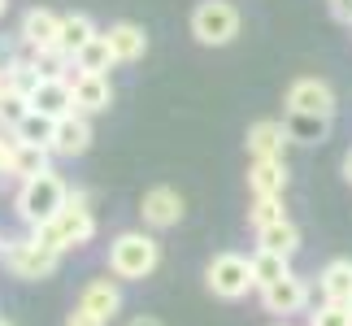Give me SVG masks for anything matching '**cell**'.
Masks as SVG:
<instances>
[{
	"instance_id": "cell-1",
	"label": "cell",
	"mask_w": 352,
	"mask_h": 326,
	"mask_svg": "<svg viewBox=\"0 0 352 326\" xmlns=\"http://www.w3.org/2000/svg\"><path fill=\"white\" fill-rule=\"evenodd\" d=\"M35 235L44 239V243H52L61 257L74 252V248H87L91 235H96V213H91V205H87V192H70V196H65V205L57 209V217L44 222Z\"/></svg>"
},
{
	"instance_id": "cell-2",
	"label": "cell",
	"mask_w": 352,
	"mask_h": 326,
	"mask_svg": "<svg viewBox=\"0 0 352 326\" xmlns=\"http://www.w3.org/2000/svg\"><path fill=\"white\" fill-rule=\"evenodd\" d=\"M65 196H70V187H65L61 174H35V179L18 183V196H13V213H18V222L26 230H39L44 222H52L57 217V209L65 205Z\"/></svg>"
},
{
	"instance_id": "cell-3",
	"label": "cell",
	"mask_w": 352,
	"mask_h": 326,
	"mask_svg": "<svg viewBox=\"0 0 352 326\" xmlns=\"http://www.w3.org/2000/svg\"><path fill=\"white\" fill-rule=\"evenodd\" d=\"M161 265V243L153 230H122L109 243V274L118 283H144Z\"/></svg>"
},
{
	"instance_id": "cell-4",
	"label": "cell",
	"mask_w": 352,
	"mask_h": 326,
	"mask_svg": "<svg viewBox=\"0 0 352 326\" xmlns=\"http://www.w3.org/2000/svg\"><path fill=\"white\" fill-rule=\"evenodd\" d=\"M0 261H5V270L13 279L22 283H39V279H52L61 265V252L52 248V243H44L31 230V235H5V248H0Z\"/></svg>"
},
{
	"instance_id": "cell-5",
	"label": "cell",
	"mask_w": 352,
	"mask_h": 326,
	"mask_svg": "<svg viewBox=\"0 0 352 326\" xmlns=\"http://www.w3.org/2000/svg\"><path fill=\"white\" fill-rule=\"evenodd\" d=\"M205 287L218 296V301H243L248 292H256L252 279V257L243 252H218L205 270Z\"/></svg>"
},
{
	"instance_id": "cell-6",
	"label": "cell",
	"mask_w": 352,
	"mask_h": 326,
	"mask_svg": "<svg viewBox=\"0 0 352 326\" xmlns=\"http://www.w3.org/2000/svg\"><path fill=\"white\" fill-rule=\"evenodd\" d=\"M192 35L205 48H226L239 35V9L231 0H200L192 9Z\"/></svg>"
},
{
	"instance_id": "cell-7",
	"label": "cell",
	"mask_w": 352,
	"mask_h": 326,
	"mask_svg": "<svg viewBox=\"0 0 352 326\" xmlns=\"http://www.w3.org/2000/svg\"><path fill=\"white\" fill-rule=\"evenodd\" d=\"M287 109H296V113H314V118H331L340 113V100H335V87L327 83V78H296V83L287 87Z\"/></svg>"
},
{
	"instance_id": "cell-8",
	"label": "cell",
	"mask_w": 352,
	"mask_h": 326,
	"mask_svg": "<svg viewBox=\"0 0 352 326\" xmlns=\"http://www.w3.org/2000/svg\"><path fill=\"white\" fill-rule=\"evenodd\" d=\"M183 196L174 192V187H148L144 200H140V217H144V226L148 230H170V226H179L183 222Z\"/></svg>"
},
{
	"instance_id": "cell-9",
	"label": "cell",
	"mask_w": 352,
	"mask_h": 326,
	"mask_svg": "<svg viewBox=\"0 0 352 326\" xmlns=\"http://www.w3.org/2000/svg\"><path fill=\"white\" fill-rule=\"evenodd\" d=\"M309 279L300 274H287V279H278L274 287H261V309L265 314H274V318H292V314H300V309H309Z\"/></svg>"
},
{
	"instance_id": "cell-10",
	"label": "cell",
	"mask_w": 352,
	"mask_h": 326,
	"mask_svg": "<svg viewBox=\"0 0 352 326\" xmlns=\"http://www.w3.org/2000/svg\"><path fill=\"white\" fill-rule=\"evenodd\" d=\"M57 31H61V13H52V9H44V5L26 9L22 22H18V39H22L26 52H48V48H57Z\"/></svg>"
},
{
	"instance_id": "cell-11",
	"label": "cell",
	"mask_w": 352,
	"mask_h": 326,
	"mask_svg": "<svg viewBox=\"0 0 352 326\" xmlns=\"http://www.w3.org/2000/svg\"><path fill=\"white\" fill-rule=\"evenodd\" d=\"M91 140H96V131H91V118L87 113H65L57 118V131H52V157H65V161H74V157H83Z\"/></svg>"
},
{
	"instance_id": "cell-12",
	"label": "cell",
	"mask_w": 352,
	"mask_h": 326,
	"mask_svg": "<svg viewBox=\"0 0 352 326\" xmlns=\"http://www.w3.org/2000/svg\"><path fill=\"white\" fill-rule=\"evenodd\" d=\"M287 131H283V118H261L248 127V157L252 161H283V153H287Z\"/></svg>"
},
{
	"instance_id": "cell-13",
	"label": "cell",
	"mask_w": 352,
	"mask_h": 326,
	"mask_svg": "<svg viewBox=\"0 0 352 326\" xmlns=\"http://www.w3.org/2000/svg\"><path fill=\"white\" fill-rule=\"evenodd\" d=\"M70 87H74V109L78 113H104V109L113 105V83H109V74H74L70 78Z\"/></svg>"
},
{
	"instance_id": "cell-14",
	"label": "cell",
	"mask_w": 352,
	"mask_h": 326,
	"mask_svg": "<svg viewBox=\"0 0 352 326\" xmlns=\"http://www.w3.org/2000/svg\"><path fill=\"white\" fill-rule=\"evenodd\" d=\"M78 309H87V314H96L100 322H113L122 314V287L118 279H91L83 296H78Z\"/></svg>"
},
{
	"instance_id": "cell-15",
	"label": "cell",
	"mask_w": 352,
	"mask_h": 326,
	"mask_svg": "<svg viewBox=\"0 0 352 326\" xmlns=\"http://www.w3.org/2000/svg\"><path fill=\"white\" fill-rule=\"evenodd\" d=\"M31 109L48 118H65L74 113V87L70 78H39V87L31 91Z\"/></svg>"
},
{
	"instance_id": "cell-16",
	"label": "cell",
	"mask_w": 352,
	"mask_h": 326,
	"mask_svg": "<svg viewBox=\"0 0 352 326\" xmlns=\"http://www.w3.org/2000/svg\"><path fill=\"white\" fill-rule=\"evenodd\" d=\"M100 35L109 39V52H113V61H118V65L144 61V52H148V35H144V26H135V22H113L109 31H100Z\"/></svg>"
},
{
	"instance_id": "cell-17",
	"label": "cell",
	"mask_w": 352,
	"mask_h": 326,
	"mask_svg": "<svg viewBox=\"0 0 352 326\" xmlns=\"http://www.w3.org/2000/svg\"><path fill=\"white\" fill-rule=\"evenodd\" d=\"M318 292H322V301H331V305H352V261L348 257H335V261L322 265Z\"/></svg>"
},
{
	"instance_id": "cell-18",
	"label": "cell",
	"mask_w": 352,
	"mask_h": 326,
	"mask_svg": "<svg viewBox=\"0 0 352 326\" xmlns=\"http://www.w3.org/2000/svg\"><path fill=\"white\" fill-rule=\"evenodd\" d=\"M44 170H52V148L13 140V148H9V179L26 183V179H35V174H44Z\"/></svg>"
},
{
	"instance_id": "cell-19",
	"label": "cell",
	"mask_w": 352,
	"mask_h": 326,
	"mask_svg": "<svg viewBox=\"0 0 352 326\" xmlns=\"http://www.w3.org/2000/svg\"><path fill=\"white\" fill-rule=\"evenodd\" d=\"M248 192H252V200L283 196L287 192V161H252L248 166Z\"/></svg>"
},
{
	"instance_id": "cell-20",
	"label": "cell",
	"mask_w": 352,
	"mask_h": 326,
	"mask_svg": "<svg viewBox=\"0 0 352 326\" xmlns=\"http://www.w3.org/2000/svg\"><path fill=\"white\" fill-rule=\"evenodd\" d=\"M100 31H96V22L87 18V13H61V31H57V48L65 52V57H78V48L91 44Z\"/></svg>"
},
{
	"instance_id": "cell-21",
	"label": "cell",
	"mask_w": 352,
	"mask_h": 326,
	"mask_svg": "<svg viewBox=\"0 0 352 326\" xmlns=\"http://www.w3.org/2000/svg\"><path fill=\"white\" fill-rule=\"evenodd\" d=\"M283 131H287L292 144H322L331 135V118H314V113L287 109V113H283Z\"/></svg>"
},
{
	"instance_id": "cell-22",
	"label": "cell",
	"mask_w": 352,
	"mask_h": 326,
	"mask_svg": "<svg viewBox=\"0 0 352 326\" xmlns=\"http://www.w3.org/2000/svg\"><path fill=\"white\" fill-rule=\"evenodd\" d=\"M256 248H270V252L296 257V252H300V226H296L292 217H283V222H270V226L256 230Z\"/></svg>"
},
{
	"instance_id": "cell-23",
	"label": "cell",
	"mask_w": 352,
	"mask_h": 326,
	"mask_svg": "<svg viewBox=\"0 0 352 326\" xmlns=\"http://www.w3.org/2000/svg\"><path fill=\"white\" fill-rule=\"evenodd\" d=\"M292 274V257H283V252H270V248H256L252 252V279H256V292L261 287H274L278 279H287Z\"/></svg>"
},
{
	"instance_id": "cell-24",
	"label": "cell",
	"mask_w": 352,
	"mask_h": 326,
	"mask_svg": "<svg viewBox=\"0 0 352 326\" xmlns=\"http://www.w3.org/2000/svg\"><path fill=\"white\" fill-rule=\"evenodd\" d=\"M113 65H118V61H113V52H109V39L96 35L91 44L78 48V57H74V74H109Z\"/></svg>"
},
{
	"instance_id": "cell-25",
	"label": "cell",
	"mask_w": 352,
	"mask_h": 326,
	"mask_svg": "<svg viewBox=\"0 0 352 326\" xmlns=\"http://www.w3.org/2000/svg\"><path fill=\"white\" fill-rule=\"evenodd\" d=\"M52 131H57V118H48V113H26L18 122V131H13V140L18 144H39V148H52Z\"/></svg>"
},
{
	"instance_id": "cell-26",
	"label": "cell",
	"mask_w": 352,
	"mask_h": 326,
	"mask_svg": "<svg viewBox=\"0 0 352 326\" xmlns=\"http://www.w3.org/2000/svg\"><path fill=\"white\" fill-rule=\"evenodd\" d=\"M5 78H9V91H18V96L31 100V91L39 87V78H44V74L35 70V61H31V57H22L18 65H9V70H5Z\"/></svg>"
},
{
	"instance_id": "cell-27",
	"label": "cell",
	"mask_w": 352,
	"mask_h": 326,
	"mask_svg": "<svg viewBox=\"0 0 352 326\" xmlns=\"http://www.w3.org/2000/svg\"><path fill=\"white\" fill-rule=\"evenodd\" d=\"M26 113H31V100H26V96H18V91H5V96H0V131H5V135L18 131V122Z\"/></svg>"
},
{
	"instance_id": "cell-28",
	"label": "cell",
	"mask_w": 352,
	"mask_h": 326,
	"mask_svg": "<svg viewBox=\"0 0 352 326\" xmlns=\"http://www.w3.org/2000/svg\"><path fill=\"white\" fill-rule=\"evenodd\" d=\"M283 196H261V200H252V209H248V222H252V230H261V226H270V222H283Z\"/></svg>"
},
{
	"instance_id": "cell-29",
	"label": "cell",
	"mask_w": 352,
	"mask_h": 326,
	"mask_svg": "<svg viewBox=\"0 0 352 326\" xmlns=\"http://www.w3.org/2000/svg\"><path fill=\"white\" fill-rule=\"evenodd\" d=\"M309 326H352V314H348V305H331V301H322L314 314H309Z\"/></svg>"
},
{
	"instance_id": "cell-30",
	"label": "cell",
	"mask_w": 352,
	"mask_h": 326,
	"mask_svg": "<svg viewBox=\"0 0 352 326\" xmlns=\"http://www.w3.org/2000/svg\"><path fill=\"white\" fill-rule=\"evenodd\" d=\"M22 57H31V52L22 48L18 35H0V70H9V65H18Z\"/></svg>"
},
{
	"instance_id": "cell-31",
	"label": "cell",
	"mask_w": 352,
	"mask_h": 326,
	"mask_svg": "<svg viewBox=\"0 0 352 326\" xmlns=\"http://www.w3.org/2000/svg\"><path fill=\"white\" fill-rule=\"evenodd\" d=\"M65 326H109V322H100L96 314H87V309H70V314H65Z\"/></svg>"
},
{
	"instance_id": "cell-32",
	"label": "cell",
	"mask_w": 352,
	"mask_h": 326,
	"mask_svg": "<svg viewBox=\"0 0 352 326\" xmlns=\"http://www.w3.org/2000/svg\"><path fill=\"white\" fill-rule=\"evenodd\" d=\"M327 5H331V13H335L340 22H348V26H352V0H327Z\"/></svg>"
},
{
	"instance_id": "cell-33",
	"label": "cell",
	"mask_w": 352,
	"mask_h": 326,
	"mask_svg": "<svg viewBox=\"0 0 352 326\" xmlns=\"http://www.w3.org/2000/svg\"><path fill=\"white\" fill-rule=\"evenodd\" d=\"M9 148H13V135H5V131H0V179L9 174Z\"/></svg>"
},
{
	"instance_id": "cell-34",
	"label": "cell",
	"mask_w": 352,
	"mask_h": 326,
	"mask_svg": "<svg viewBox=\"0 0 352 326\" xmlns=\"http://www.w3.org/2000/svg\"><path fill=\"white\" fill-rule=\"evenodd\" d=\"M126 326H166V322H161V318H153V314H140V318H131Z\"/></svg>"
},
{
	"instance_id": "cell-35",
	"label": "cell",
	"mask_w": 352,
	"mask_h": 326,
	"mask_svg": "<svg viewBox=\"0 0 352 326\" xmlns=\"http://www.w3.org/2000/svg\"><path fill=\"white\" fill-rule=\"evenodd\" d=\"M344 179H348V183H352V153H348V157H344Z\"/></svg>"
},
{
	"instance_id": "cell-36",
	"label": "cell",
	"mask_w": 352,
	"mask_h": 326,
	"mask_svg": "<svg viewBox=\"0 0 352 326\" xmlns=\"http://www.w3.org/2000/svg\"><path fill=\"white\" fill-rule=\"evenodd\" d=\"M5 91H9V78H5V70H0V96H5Z\"/></svg>"
},
{
	"instance_id": "cell-37",
	"label": "cell",
	"mask_w": 352,
	"mask_h": 326,
	"mask_svg": "<svg viewBox=\"0 0 352 326\" xmlns=\"http://www.w3.org/2000/svg\"><path fill=\"white\" fill-rule=\"evenodd\" d=\"M9 5H13V0H0V18H5V13H9Z\"/></svg>"
},
{
	"instance_id": "cell-38",
	"label": "cell",
	"mask_w": 352,
	"mask_h": 326,
	"mask_svg": "<svg viewBox=\"0 0 352 326\" xmlns=\"http://www.w3.org/2000/svg\"><path fill=\"white\" fill-rule=\"evenodd\" d=\"M274 326H292V322H287V318H283V322H274Z\"/></svg>"
},
{
	"instance_id": "cell-39",
	"label": "cell",
	"mask_w": 352,
	"mask_h": 326,
	"mask_svg": "<svg viewBox=\"0 0 352 326\" xmlns=\"http://www.w3.org/2000/svg\"><path fill=\"white\" fill-rule=\"evenodd\" d=\"M0 326H13V322H9V318H0Z\"/></svg>"
},
{
	"instance_id": "cell-40",
	"label": "cell",
	"mask_w": 352,
	"mask_h": 326,
	"mask_svg": "<svg viewBox=\"0 0 352 326\" xmlns=\"http://www.w3.org/2000/svg\"><path fill=\"white\" fill-rule=\"evenodd\" d=\"M0 248H5V235H0Z\"/></svg>"
},
{
	"instance_id": "cell-41",
	"label": "cell",
	"mask_w": 352,
	"mask_h": 326,
	"mask_svg": "<svg viewBox=\"0 0 352 326\" xmlns=\"http://www.w3.org/2000/svg\"><path fill=\"white\" fill-rule=\"evenodd\" d=\"M348 314H352V305H348Z\"/></svg>"
}]
</instances>
